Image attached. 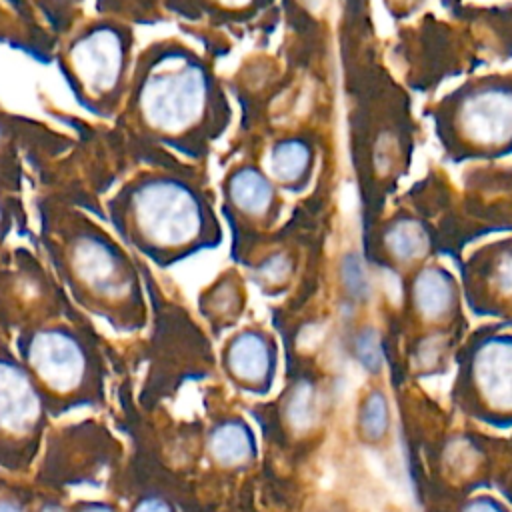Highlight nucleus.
Returning <instances> with one entry per match:
<instances>
[{
  "mask_svg": "<svg viewBox=\"0 0 512 512\" xmlns=\"http://www.w3.org/2000/svg\"><path fill=\"white\" fill-rule=\"evenodd\" d=\"M36 206L42 250L60 282L92 314L120 330H136L144 316L136 254L74 200L46 194Z\"/></svg>",
  "mask_w": 512,
  "mask_h": 512,
  "instance_id": "nucleus-1",
  "label": "nucleus"
},
{
  "mask_svg": "<svg viewBox=\"0 0 512 512\" xmlns=\"http://www.w3.org/2000/svg\"><path fill=\"white\" fill-rule=\"evenodd\" d=\"M208 104L204 66L182 48L154 42L136 56L126 100L114 120L130 144L176 146L200 126Z\"/></svg>",
  "mask_w": 512,
  "mask_h": 512,
  "instance_id": "nucleus-2",
  "label": "nucleus"
},
{
  "mask_svg": "<svg viewBox=\"0 0 512 512\" xmlns=\"http://www.w3.org/2000/svg\"><path fill=\"white\" fill-rule=\"evenodd\" d=\"M104 206L122 244L160 266L188 252L204 230L206 214L198 194L158 168H132Z\"/></svg>",
  "mask_w": 512,
  "mask_h": 512,
  "instance_id": "nucleus-3",
  "label": "nucleus"
},
{
  "mask_svg": "<svg viewBox=\"0 0 512 512\" xmlns=\"http://www.w3.org/2000/svg\"><path fill=\"white\" fill-rule=\"evenodd\" d=\"M134 46L132 26L108 12L82 18L56 42L62 78L90 114L112 120L122 110L136 60Z\"/></svg>",
  "mask_w": 512,
  "mask_h": 512,
  "instance_id": "nucleus-4",
  "label": "nucleus"
},
{
  "mask_svg": "<svg viewBox=\"0 0 512 512\" xmlns=\"http://www.w3.org/2000/svg\"><path fill=\"white\" fill-rule=\"evenodd\" d=\"M18 348L28 372L52 392H78L96 376V352L80 328L62 320L26 328L18 338Z\"/></svg>",
  "mask_w": 512,
  "mask_h": 512,
  "instance_id": "nucleus-5",
  "label": "nucleus"
},
{
  "mask_svg": "<svg viewBox=\"0 0 512 512\" xmlns=\"http://www.w3.org/2000/svg\"><path fill=\"white\" fill-rule=\"evenodd\" d=\"M44 422V400L28 368L0 352V446L34 452Z\"/></svg>",
  "mask_w": 512,
  "mask_h": 512,
  "instance_id": "nucleus-6",
  "label": "nucleus"
},
{
  "mask_svg": "<svg viewBox=\"0 0 512 512\" xmlns=\"http://www.w3.org/2000/svg\"><path fill=\"white\" fill-rule=\"evenodd\" d=\"M464 132L482 144H500L512 134V94L500 88L472 94L460 112Z\"/></svg>",
  "mask_w": 512,
  "mask_h": 512,
  "instance_id": "nucleus-7",
  "label": "nucleus"
},
{
  "mask_svg": "<svg viewBox=\"0 0 512 512\" xmlns=\"http://www.w3.org/2000/svg\"><path fill=\"white\" fill-rule=\"evenodd\" d=\"M476 376L492 402L512 406V342H492L476 364Z\"/></svg>",
  "mask_w": 512,
  "mask_h": 512,
  "instance_id": "nucleus-8",
  "label": "nucleus"
},
{
  "mask_svg": "<svg viewBox=\"0 0 512 512\" xmlns=\"http://www.w3.org/2000/svg\"><path fill=\"white\" fill-rule=\"evenodd\" d=\"M20 14L32 16V24L40 28L42 22L58 42L76 22L82 20L84 0H8Z\"/></svg>",
  "mask_w": 512,
  "mask_h": 512,
  "instance_id": "nucleus-9",
  "label": "nucleus"
},
{
  "mask_svg": "<svg viewBox=\"0 0 512 512\" xmlns=\"http://www.w3.org/2000/svg\"><path fill=\"white\" fill-rule=\"evenodd\" d=\"M228 366L244 382H258L266 376L270 354L264 338L256 332H242L230 342Z\"/></svg>",
  "mask_w": 512,
  "mask_h": 512,
  "instance_id": "nucleus-10",
  "label": "nucleus"
},
{
  "mask_svg": "<svg viewBox=\"0 0 512 512\" xmlns=\"http://www.w3.org/2000/svg\"><path fill=\"white\" fill-rule=\"evenodd\" d=\"M230 198L240 210L248 214H258L268 208L272 200V190L256 170L242 168L230 180Z\"/></svg>",
  "mask_w": 512,
  "mask_h": 512,
  "instance_id": "nucleus-11",
  "label": "nucleus"
},
{
  "mask_svg": "<svg viewBox=\"0 0 512 512\" xmlns=\"http://www.w3.org/2000/svg\"><path fill=\"white\" fill-rule=\"evenodd\" d=\"M414 298L422 314L440 316L452 304V282L450 278L436 270H424L414 286Z\"/></svg>",
  "mask_w": 512,
  "mask_h": 512,
  "instance_id": "nucleus-12",
  "label": "nucleus"
},
{
  "mask_svg": "<svg viewBox=\"0 0 512 512\" xmlns=\"http://www.w3.org/2000/svg\"><path fill=\"white\" fill-rule=\"evenodd\" d=\"M252 450V438L248 430L238 422L220 424L210 436V452L220 464L232 466L248 458Z\"/></svg>",
  "mask_w": 512,
  "mask_h": 512,
  "instance_id": "nucleus-13",
  "label": "nucleus"
},
{
  "mask_svg": "<svg viewBox=\"0 0 512 512\" xmlns=\"http://www.w3.org/2000/svg\"><path fill=\"white\" fill-rule=\"evenodd\" d=\"M16 120L2 116L0 112V182L20 192L22 184V162L18 156V138H16Z\"/></svg>",
  "mask_w": 512,
  "mask_h": 512,
  "instance_id": "nucleus-14",
  "label": "nucleus"
},
{
  "mask_svg": "<svg viewBox=\"0 0 512 512\" xmlns=\"http://www.w3.org/2000/svg\"><path fill=\"white\" fill-rule=\"evenodd\" d=\"M308 160H310V150L298 140H288L278 144L272 150L268 166L274 178L290 182L302 176V172L308 166Z\"/></svg>",
  "mask_w": 512,
  "mask_h": 512,
  "instance_id": "nucleus-15",
  "label": "nucleus"
},
{
  "mask_svg": "<svg viewBox=\"0 0 512 512\" xmlns=\"http://www.w3.org/2000/svg\"><path fill=\"white\" fill-rule=\"evenodd\" d=\"M388 248L398 256V258H414L420 256L426 250V234L424 228L412 220H402L398 222L390 232H388Z\"/></svg>",
  "mask_w": 512,
  "mask_h": 512,
  "instance_id": "nucleus-16",
  "label": "nucleus"
},
{
  "mask_svg": "<svg viewBox=\"0 0 512 512\" xmlns=\"http://www.w3.org/2000/svg\"><path fill=\"white\" fill-rule=\"evenodd\" d=\"M26 220V212L22 208V196L20 192L12 190L4 182H0V252L16 228V222Z\"/></svg>",
  "mask_w": 512,
  "mask_h": 512,
  "instance_id": "nucleus-17",
  "label": "nucleus"
},
{
  "mask_svg": "<svg viewBox=\"0 0 512 512\" xmlns=\"http://www.w3.org/2000/svg\"><path fill=\"white\" fill-rule=\"evenodd\" d=\"M286 414L294 428H306L312 424L316 416V396L310 384H300L294 388L286 406Z\"/></svg>",
  "mask_w": 512,
  "mask_h": 512,
  "instance_id": "nucleus-18",
  "label": "nucleus"
},
{
  "mask_svg": "<svg viewBox=\"0 0 512 512\" xmlns=\"http://www.w3.org/2000/svg\"><path fill=\"white\" fill-rule=\"evenodd\" d=\"M388 424V410L382 394L374 392L366 398L360 410V426L366 436H382Z\"/></svg>",
  "mask_w": 512,
  "mask_h": 512,
  "instance_id": "nucleus-19",
  "label": "nucleus"
},
{
  "mask_svg": "<svg viewBox=\"0 0 512 512\" xmlns=\"http://www.w3.org/2000/svg\"><path fill=\"white\" fill-rule=\"evenodd\" d=\"M356 352L360 362L368 368V370H378L380 362H382V354H380V346H378V338L372 330H366L358 336L356 340Z\"/></svg>",
  "mask_w": 512,
  "mask_h": 512,
  "instance_id": "nucleus-20",
  "label": "nucleus"
},
{
  "mask_svg": "<svg viewBox=\"0 0 512 512\" xmlns=\"http://www.w3.org/2000/svg\"><path fill=\"white\" fill-rule=\"evenodd\" d=\"M342 274H344V282H346L350 292L360 294V296H364L368 292V278H366L364 268L360 266V262L356 258H348L344 262Z\"/></svg>",
  "mask_w": 512,
  "mask_h": 512,
  "instance_id": "nucleus-21",
  "label": "nucleus"
},
{
  "mask_svg": "<svg viewBox=\"0 0 512 512\" xmlns=\"http://www.w3.org/2000/svg\"><path fill=\"white\" fill-rule=\"evenodd\" d=\"M496 284L502 292L512 294V250H508L496 266Z\"/></svg>",
  "mask_w": 512,
  "mask_h": 512,
  "instance_id": "nucleus-22",
  "label": "nucleus"
},
{
  "mask_svg": "<svg viewBox=\"0 0 512 512\" xmlns=\"http://www.w3.org/2000/svg\"><path fill=\"white\" fill-rule=\"evenodd\" d=\"M288 272V260L284 256H272L264 266H262V274H266L270 280H276L278 276H284Z\"/></svg>",
  "mask_w": 512,
  "mask_h": 512,
  "instance_id": "nucleus-23",
  "label": "nucleus"
},
{
  "mask_svg": "<svg viewBox=\"0 0 512 512\" xmlns=\"http://www.w3.org/2000/svg\"><path fill=\"white\" fill-rule=\"evenodd\" d=\"M132 512H174L172 506L162 498H144L140 500Z\"/></svg>",
  "mask_w": 512,
  "mask_h": 512,
  "instance_id": "nucleus-24",
  "label": "nucleus"
},
{
  "mask_svg": "<svg viewBox=\"0 0 512 512\" xmlns=\"http://www.w3.org/2000/svg\"><path fill=\"white\" fill-rule=\"evenodd\" d=\"M466 512H502V510H500V508H496L494 504L486 502V500H478V502L470 504Z\"/></svg>",
  "mask_w": 512,
  "mask_h": 512,
  "instance_id": "nucleus-25",
  "label": "nucleus"
},
{
  "mask_svg": "<svg viewBox=\"0 0 512 512\" xmlns=\"http://www.w3.org/2000/svg\"><path fill=\"white\" fill-rule=\"evenodd\" d=\"M0 512H24V508L10 498H0Z\"/></svg>",
  "mask_w": 512,
  "mask_h": 512,
  "instance_id": "nucleus-26",
  "label": "nucleus"
},
{
  "mask_svg": "<svg viewBox=\"0 0 512 512\" xmlns=\"http://www.w3.org/2000/svg\"><path fill=\"white\" fill-rule=\"evenodd\" d=\"M80 512H114V510H112L108 504H100V502L96 504V502H94V504H86V506H82V508H80Z\"/></svg>",
  "mask_w": 512,
  "mask_h": 512,
  "instance_id": "nucleus-27",
  "label": "nucleus"
},
{
  "mask_svg": "<svg viewBox=\"0 0 512 512\" xmlns=\"http://www.w3.org/2000/svg\"><path fill=\"white\" fill-rule=\"evenodd\" d=\"M218 2H222V4H226V6H242V4H246V2H250V0H218Z\"/></svg>",
  "mask_w": 512,
  "mask_h": 512,
  "instance_id": "nucleus-28",
  "label": "nucleus"
}]
</instances>
